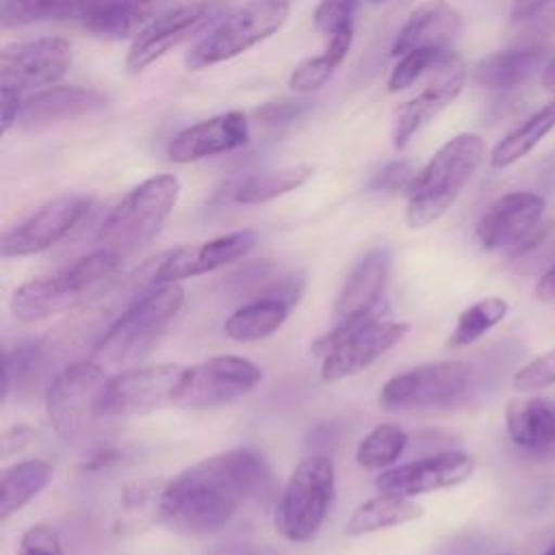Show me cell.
I'll return each instance as SVG.
<instances>
[{"instance_id":"8fae6325","label":"cell","mask_w":555,"mask_h":555,"mask_svg":"<svg viewBox=\"0 0 555 555\" xmlns=\"http://www.w3.org/2000/svg\"><path fill=\"white\" fill-rule=\"evenodd\" d=\"M182 371V364L165 362L130 369L108 377L100 399V416H145L163 410L165 405H173V395Z\"/></svg>"},{"instance_id":"3957f363","label":"cell","mask_w":555,"mask_h":555,"mask_svg":"<svg viewBox=\"0 0 555 555\" xmlns=\"http://www.w3.org/2000/svg\"><path fill=\"white\" fill-rule=\"evenodd\" d=\"M483 158V141L477 134L462 132L449 139L416 173L408 189L405 219L410 228H425L440 219Z\"/></svg>"},{"instance_id":"f35d334b","label":"cell","mask_w":555,"mask_h":555,"mask_svg":"<svg viewBox=\"0 0 555 555\" xmlns=\"http://www.w3.org/2000/svg\"><path fill=\"white\" fill-rule=\"evenodd\" d=\"M358 0H319L314 9V28L327 37L353 28Z\"/></svg>"},{"instance_id":"603a6c76","label":"cell","mask_w":555,"mask_h":555,"mask_svg":"<svg viewBox=\"0 0 555 555\" xmlns=\"http://www.w3.org/2000/svg\"><path fill=\"white\" fill-rule=\"evenodd\" d=\"M462 30L460 13L447 0H427L418 4L401 30L395 37L392 56H403L410 50L418 48H447L457 39Z\"/></svg>"},{"instance_id":"681fc988","label":"cell","mask_w":555,"mask_h":555,"mask_svg":"<svg viewBox=\"0 0 555 555\" xmlns=\"http://www.w3.org/2000/svg\"><path fill=\"white\" fill-rule=\"evenodd\" d=\"M544 555H555V542H553V544L546 548V553H544Z\"/></svg>"},{"instance_id":"8d00e7d4","label":"cell","mask_w":555,"mask_h":555,"mask_svg":"<svg viewBox=\"0 0 555 555\" xmlns=\"http://www.w3.org/2000/svg\"><path fill=\"white\" fill-rule=\"evenodd\" d=\"M455 52L447 48H418L399 56V63L392 67L388 76V91L397 93L412 87L427 74L440 69Z\"/></svg>"},{"instance_id":"ac0fdd59","label":"cell","mask_w":555,"mask_h":555,"mask_svg":"<svg viewBox=\"0 0 555 555\" xmlns=\"http://www.w3.org/2000/svg\"><path fill=\"white\" fill-rule=\"evenodd\" d=\"M544 215V197L514 191L494 199L477 223V238L486 249L525 247Z\"/></svg>"},{"instance_id":"277c9868","label":"cell","mask_w":555,"mask_h":555,"mask_svg":"<svg viewBox=\"0 0 555 555\" xmlns=\"http://www.w3.org/2000/svg\"><path fill=\"white\" fill-rule=\"evenodd\" d=\"M180 195V180L158 173L130 189L104 217L98 245L121 258L145 249L165 225Z\"/></svg>"},{"instance_id":"7c38bea8","label":"cell","mask_w":555,"mask_h":555,"mask_svg":"<svg viewBox=\"0 0 555 555\" xmlns=\"http://www.w3.org/2000/svg\"><path fill=\"white\" fill-rule=\"evenodd\" d=\"M223 11L225 7L221 0H199L173 7L134 37L126 54V69L132 74L143 72L169 50L193 39L202 30L212 28L223 17Z\"/></svg>"},{"instance_id":"8992f818","label":"cell","mask_w":555,"mask_h":555,"mask_svg":"<svg viewBox=\"0 0 555 555\" xmlns=\"http://www.w3.org/2000/svg\"><path fill=\"white\" fill-rule=\"evenodd\" d=\"M334 492V462L323 453L301 460L282 488L273 516L275 531L288 542H310L332 507Z\"/></svg>"},{"instance_id":"d6a6232c","label":"cell","mask_w":555,"mask_h":555,"mask_svg":"<svg viewBox=\"0 0 555 555\" xmlns=\"http://www.w3.org/2000/svg\"><path fill=\"white\" fill-rule=\"evenodd\" d=\"M310 176H312V167L308 165H295V167H284L275 171L254 173L234 189V199L238 204H262L299 189L301 184L308 182Z\"/></svg>"},{"instance_id":"2e32d148","label":"cell","mask_w":555,"mask_h":555,"mask_svg":"<svg viewBox=\"0 0 555 555\" xmlns=\"http://www.w3.org/2000/svg\"><path fill=\"white\" fill-rule=\"evenodd\" d=\"M256 245L254 230H234L221 236H215L204 243L182 245L160 256L154 267V284H176L195 275L210 273L219 267H225L243 258Z\"/></svg>"},{"instance_id":"e0dca14e","label":"cell","mask_w":555,"mask_h":555,"mask_svg":"<svg viewBox=\"0 0 555 555\" xmlns=\"http://www.w3.org/2000/svg\"><path fill=\"white\" fill-rule=\"evenodd\" d=\"M475 460L464 451H438L408 464L382 470L375 488L386 494L416 496L442 488H453L473 475Z\"/></svg>"},{"instance_id":"d590c367","label":"cell","mask_w":555,"mask_h":555,"mask_svg":"<svg viewBox=\"0 0 555 555\" xmlns=\"http://www.w3.org/2000/svg\"><path fill=\"white\" fill-rule=\"evenodd\" d=\"M507 314V301L503 297H483L470 304L455 321L449 336L451 347H466L479 340L486 332L499 325Z\"/></svg>"},{"instance_id":"30bf717a","label":"cell","mask_w":555,"mask_h":555,"mask_svg":"<svg viewBox=\"0 0 555 555\" xmlns=\"http://www.w3.org/2000/svg\"><path fill=\"white\" fill-rule=\"evenodd\" d=\"M262 379V369L241 356H215L184 366L173 405L204 410L232 403L254 390Z\"/></svg>"},{"instance_id":"e575fe53","label":"cell","mask_w":555,"mask_h":555,"mask_svg":"<svg viewBox=\"0 0 555 555\" xmlns=\"http://www.w3.org/2000/svg\"><path fill=\"white\" fill-rule=\"evenodd\" d=\"M87 0H2V26L20 28L41 20H78Z\"/></svg>"},{"instance_id":"7dc6e473","label":"cell","mask_w":555,"mask_h":555,"mask_svg":"<svg viewBox=\"0 0 555 555\" xmlns=\"http://www.w3.org/2000/svg\"><path fill=\"white\" fill-rule=\"evenodd\" d=\"M535 297L544 304H555V262L540 275L535 284Z\"/></svg>"},{"instance_id":"d6986e66","label":"cell","mask_w":555,"mask_h":555,"mask_svg":"<svg viewBox=\"0 0 555 555\" xmlns=\"http://www.w3.org/2000/svg\"><path fill=\"white\" fill-rule=\"evenodd\" d=\"M466 82L464 61L453 54L436 74L434 80L412 100H408L395 115L392 145L397 150L405 147L408 141L440 111H444L462 91Z\"/></svg>"},{"instance_id":"1f68e13d","label":"cell","mask_w":555,"mask_h":555,"mask_svg":"<svg viewBox=\"0 0 555 555\" xmlns=\"http://www.w3.org/2000/svg\"><path fill=\"white\" fill-rule=\"evenodd\" d=\"M353 41V28H345L336 35L330 37L327 48L310 59H304L291 74L288 85L295 91H317L319 87H323L332 74L336 72V67L345 61L349 48Z\"/></svg>"},{"instance_id":"b9f144b4","label":"cell","mask_w":555,"mask_h":555,"mask_svg":"<svg viewBox=\"0 0 555 555\" xmlns=\"http://www.w3.org/2000/svg\"><path fill=\"white\" fill-rule=\"evenodd\" d=\"M414 178H416V171L410 160H395L375 173V178L371 180V189L384 191V193L408 191L410 184L414 182Z\"/></svg>"},{"instance_id":"f6af8a7d","label":"cell","mask_w":555,"mask_h":555,"mask_svg":"<svg viewBox=\"0 0 555 555\" xmlns=\"http://www.w3.org/2000/svg\"><path fill=\"white\" fill-rule=\"evenodd\" d=\"M306 108V102H278L267 104L258 111V117L264 119V124H286L295 119Z\"/></svg>"},{"instance_id":"ab89813d","label":"cell","mask_w":555,"mask_h":555,"mask_svg":"<svg viewBox=\"0 0 555 555\" xmlns=\"http://www.w3.org/2000/svg\"><path fill=\"white\" fill-rule=\"evenodd\" d=\"M512 384L520 392H529V390H540V388L553 386L555 384V347L551 351L533 358L525 366H520L514 373Z\"/></svg>"},{"instance_id":"44dd1931","label":"cell","mask_w":555,"mask_h":555,"mask_svg":"<svg viewBox=\"0 0 555 555\" xmlns=\"http://www.w3.org/2000/svg\"><path fill=\"white\" fill-rule=\"evenodd\" d=\"M178 7L176 0H87L78 22L98 37H139L152 22Z\"/></svg>"},{"instance_id":"484cf974","label":"cell","mask_w":555,"mask_h":555,"mask_svg":"<svg viewBox=\"0 0 555 555\" xmlns=\"http://www.w3.org/2000/svg\"><path fill=\"white\" fill-rule=\"evenodd\" d=\"M546 46H522L514 50L492 52L483 56L475 69L473 78L479 87L490 91H509L525 85L538 69H544Z\"/></svg>"},{"instance_id":"ffe728a7","label":"cell","mask_w":555,"mask_h":555,"mask_svg":"<svg viewBox=\"0 0 555 555\" xmlns=\"http://www.w3.org/2000/svg\"><path fill=\"white\" fill-rule=\"evenodd\" d=\"M249 139V124L241 111L219 113L180 130L167 145L173 163H195L215 154L243 147Z\"/></svg>"},{"instance_id":"ee69618b","label":"cell","mask_w":555,"mask_h":555,"mask_svg":"<svg viewBox=\"0 0 555 555\" xmlns=\"http://www.w3.org/2000/svg\"><path fill=\"white\" fill-rule=\"evenodd\" d=\"M35 438V431L28 425H13L9 429L2 431L0 436V453L2 457H9L22 449H26L30 444V440Z\"/></svg>"},{"instance_id":"9c48e42d","label":"cell","mask_w":555,"mask_h":555,"mask_svg":"<svg viewBox=\"0 0 555 555\" xmlns=\"http://www.w3.org/2000/svg\"><path fill=\"white\" fill-rule=\"evenodd\" d=\"M475 371L462 360L425 362L392 375L379 390L386 410H431L451 408L466 399Z\"/></svg>"},{"instance_id":"6da1fadb","label":"cell","mask_w":555,"mask_h":555,"mask_svg":"<svg viewBox=\"0 0 555 555\" xmlns=\"http://www.w3.org/2000/svg\"><path fill=\"white\" fill-rule=\"evenodd\" d=\"M271 470L262 453L238 447L208 455L167 479L165 525L189 535L223 527L249 499L264 492Z\"/></svg>"},{"instance_id":"d4e9b609","label":"cell","mask_w":555,"mask_h":555,"mask_svg":"<svg viewBox=\"0 0 555 555\" xmlns=\"http://www.w3.org/2000/svg\"><path fill=\"white\" fill-rule=\"evenodd\" d=\"M512 442L538 457L555 455V408L540 397L512 399L505 408Z\"/></svg>"},{"instance_id":"f907efd6","label":"cell","mask_w":555,"mask_h":555,"mask_svg":"<svg viewBox=\"0 0 555 555\" xmlns=\"http://www.w3.org/2000/svg\"><path fill=\"white\" fill-rule=\"evenodd\" d=\"M366 2H371V4H379V2H386V0H366Z\"/></svg>"},{"instance_id":"83f0119b","label":"cell","mask_w":555,"mask_h":555,"mask_svg":"<svg viewBox=\"0 0 555 555\" xmlns=\"http://www.w3.org/2000/svg\"><path fill=\"white\" fill-rule=\"evenodd\" d=\"M165 481H137L124 488L119 509L115 514L113 529L115 533H139L147 531L154 525H165L163 516V494Z\"/></svg>"},{"instance_id":"c3c4849f","label":"cell","mask_w":555,"mask_h":555,"mask_svg":"<svg viewBox=\"0 0 555 555\" xmlns=\"http://www.w3.org/2000/svg\"><path fill=\"white\" fill-rule=\"evenodd\" d=\"M540 85L544 91L555 93V54L551 56V61L544 65L542 76H540Z\"/></svg>"},{"instance_id":"4dcf8cb0","label":"cell","mask_w":555,"mask_h":555,"mask_svg":"<svg viewBox=\"0 0 555 555\" xmlns=\"http://www.w3.org/2000/svg\"><path fill=\"white\" fill-rule=\"evenodd\" d=\"M555 128V98L527 117L520 126L507 132L492 150L490 163L496 169L509 167L512 163L527 156L551 130Z\"/></svg>"},{"instance_id":"bcb514c9","label":"cell","mask_w":555,"mask_h":555,"mask_svg":"<svg viewBox=\"0 0 555 555\" xmlns=\"http://www.w3.org/2000/svg\"><path fill=\"white\" fill-rule=\"evenodd\" d=\"M548 4H551V0H514V4H512V20L514 22L533 20Z\"/></svg>"},{"instance_id":"cb8c5ba5","label":"cell","mask_w":555,"mask_h":555,"mask_svg":"<svg viewBox=\"0 0 555 555\" xmlns=\"http://www.w3.org/2000/svg\"><path fill=\"white\" fill-rule=\"evenodd\" d=\"M106 98L100 91L85 87H46L24 98L20 115L22 128H41L54 121L80 117L95 108H102Z\"/></svg>"},{"instance_id":"4316f807","label":"cell","mask_w":555,"mask_h":555,"mask_svg":"<svg viewBox=\"0 0 555 555\" xmlns=\"http://www.w3.org/2000/svg\"><path fill=\"white\" fill-rule=\"evenodd\" d=\"M421 516H423V507L414 503L412 496L379 492L377 496L360 503L351 512V516L345 522V533L358 538V535L412 522Z\"/></svg>"},{"instance_id":"5b68a950","label":"cell","mask_w":555,"mask_h":555,"mask_svg":"<svg viewBox=\"0 0 555 555\" xmlns=\"http://www.w3.org/2000/svg\"><path fill=\"white\" fill-rule=\"evenodd\" d=\"M184 304V291L176 284H158L130 304L93 343L91 356L100 364L124 366L145 358Z\"/></svg>"},{"instance_id":"7a4b0ae2","label":"cell","mask_w":555,"mask_h":555,"mask_svg":"<svg viewBox=\"0 0 555 555\" xmlns=\"http://www.w3.org/2000/svg\"><path fill=\"white\" fill-rule=\"evenodd\" d=\"M121 264L119 254L100 247L63 271L20 284L9 299V310L20 321H39L91 304L117 280Z\"/></svg>"},{"instance_id":"74e56055","label":"cell","mask_w":555,"mask_h":555,"mask_svg":"<svg viewBox=\"0 0 555 555\" xmlns=\"http://www.w3.org/2000/svg\"><path fill=\"white\" fill-rule=\"evenodd\" d=\"M41 362L39 345H20L13 351L4 353V373H2V403H7L9 392L17 384L30 379Z\"/></svg>"},{"instance_id":"7402d4cb","label":"cell","mask_w":555,"mask_h":555,"mask_svg":"<svg viewBox=\"0 0 555 555\" xmlns=\"http://www.w3.org/2000/svg\"><path fill=\"white\" fill-rule=\"evenodd\" d=\"M390 273L388 249H373L358 260L347 275L334 306V321L351 319L369 312H388L386 282Z\"/></svg>"},{"instance_id":"5bb4252c","label":"cell","mask_w":555,"mask_h":555,"mask_svg":"<svg viewBox=\"0 0 555 555\" xmlns=\"http://www.w3.org/2000/svg\"><path fill=\"white\" fill-rule=\"evenodd\" d=\"M72 65V46L63 37H39L2 48L0 87L26 93L56 85Z\"/></svg>"},{"instance_id":"7bdbcfd3","label":"cell","mask_w":555,"mask_h":555,"mask_svg":"<svg viewBox=\"0 0 555 555\" xmlns=\"http://www.w3.org/2000/svg\"><path fill=\"white\" fill-rule=\"evenodd\" d=\"M0 108H2L0 132L7 134L13 126L20 124V115H22V108H24V93L0 87Z\"/></svg>"},{"instance_id":"f546056e","label":"cell","mask_w":555,"mask_h":555,"mask_svg":"<svg viewBox=\"0 0 555 555\" xmlns=\"http://www.w3.org/2000/svg\"><path fill=\"white\" fill-rule=\"evenodd\" d=\"M52 481V466L43 460H22L0 470V518L26 507Z\"/></svg>"},{"instance_id":"836d02e7","label":"cell","mask_w":555,"mask_h":555,"mask_svg":"<svg viewBox=\"0 0 555 555\" xmlns=\"http://www.w3.org/2000/svg\"><path fill=\"white\" fill-rule=\"evenodd\" d=\"M408 447V434L395 423L373 427L356 449V462L369 470L392 468Z\"/></svg>"},{"instance_id":"9a60e30c","label":"cell","mask_w":555,"mask_h":555,"mask_svg":"<svg viewBox=\"0 0 555 555\" xmlns=\"http://www.w3.org/2000/svg\"><path fill=\"white\" fill-rule=\"evenodd\" d=\"M410 325L405 321H371L343 336L321 362V382L334 384L369 369L377 358L399 345Z\"/></svg>"},{"instance_id":"52a82bcc","label":"cell","mask_w":555,"mask_h":555,"mask_svg":"<svg viewBox=\"0 0 555 555\" xmlns=\"http://www.w3.org/2000/svg\"><path fill=\"white\" fill-rule=\"evenodd\" d=\"M288 17L286 0H254L232 13H225L186 54L184 63L189 69H204L275 35Z\"/></svg>"},{"instance_id":"60d3db41","label":"cell","mask_w":555,"mask_h":555,"mask_svg":"<svg viewBox=\"0 0 555 555\" xmlns=\"http://www.w3.org/2000/svg\"><path fill=\"white\" fill-rule=\"evenodd\" d=\"M17 555H65L61 535L54 527L37 522L22 533Z\"/></svg>"},{"instance_id":"ba28073f","label":"cell","mask_w":555,"mask_h":555,"mask_svg":"<svg viewBox=\"0 0 555 555\" xmlns=\"http://www.w3.org/2000/svg\"><path fill=\"white\" fill-rule=\"evenodd\" d=\"M108 377L104 366L93 360L69 362L54 375L46 390V414L61 440H80L100 416V399Z\"/></svg>"},{"instance_id":"f1b7e54d","label":"cell","mask_w":555,"mask_h":555,"mask_svg":"<svg viewBox=\"0 0 555 555\" xmlns=\"http://www.w3.org/2000/svg\"><path fill=\"white\" fill-rule=\"evenodd\" d=\"M291 304L278 297H258L236 308L223 323L228 338L236 343H256L282 327L291 314Z\"/></svg>"},{"instance_id":"4fadbf2b","label":"cell","mask_w":555,"mask_h":555,"mask_svg":"<svg viewBox=\"0 0 555 555\" xmlns=\"http://www.w3.org/2000/svg\"><path fill=\"white\" fill-rule=\"evenodd\" d=\"M89 206L91 197L76 193L48 199L2 234L0 254L4 258H24L50 249L76 228Z\"/></svg>"}]
</instances>
